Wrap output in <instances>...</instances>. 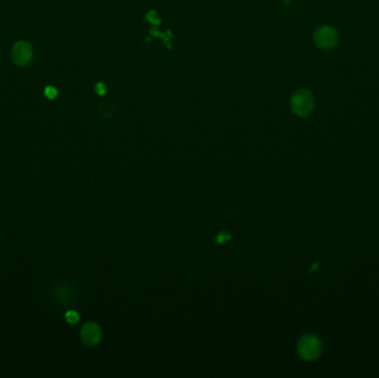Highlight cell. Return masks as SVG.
<instances>
[{
	"mask_svg": "<svg viewBox=\"0 0 379 378\" xmlns=\"http://www.w3.org/2000/svg\"><path fill=\"white\" fill-rule=\"evenodd\" d=\"M147 19L149 20V21H151L152 23H155V24L160 23V19L156 17V12L155 11H150V12H149V14L147 15Z\"/></svg>",
	"mask_w": 379,
	"mask_h": 378,
	"instance_id": "30bf717a",
	"label": "cell"
},
{
	"mask_svg": "<svg viewBox=\"0 0 379 378\" xmlns=\"http://www.w3.org/2000/svg\"><path fill=\"white\" fill-rule=\"evenodd\" d=\"M314 42L322 50H330L338 42V32L329 26L318 28L314 34Z\"/></svg>",
	"mask_w": 379,
	"mask_h": 378,
	"instance_id": "3957f363",
	"label": "cell"
},
{
	"mask_svg": "<svg viewBox=\"0 0 379 378\" xmlns=\"http://www.w3.org/2000/svg\"><path fill=\"white\" fill-rule=\"evenodd\" d=\"M34 56L32 47L29 42L27 41H18L14 44L13 50H11V57L16 64L18 66H27L30 63Z\"/></svg>",
	"mask_w": 379,
	"mask_h": 378,
	"instance_id": "277c9868",
	"label": "cell"
},
{
	"mask_svg": "<svg viewBox=\"0 0 379 378\" xmlns=\"http://www.w3.org/2000/svg\"><path fill=\"white\" fill-rule=\"evenodd\" d=\"M95 92L98 93L99 96H103L107 93V85L103 82H99L95 85Z\"/></svg>",
	"mask_w": 379,
	"mask_h": 378,
	"instance_id": "9c48e42d",
	"label": "cell"
},
{
	"mask_svg": "<svg viewBox=\"0 0 379 378\" xmlns=\"http://www.w3.org/2000/svg\"><path fill=\"white\" fill-rule=\"evenodd\" d=\"M293 112L298 117L309 116L315 107V100L307 90H300L293 96L291 101Z\"/></svg>",
	"mask_w": 379,
	"mask_h": 378,
	"instance_id": "6da1fadb",
	"label": "cell"
},
{
	"mask_svg": "<svg viewBox=\"0 0 379 378\" xmlns=\"http://www.w3.org/2000/svg\"><path fill=\"white\" fill-rule=\"evenodd\" d=\"M66 318L70 324H76L79 320V315H78V313L75 312V311H69V312H67Z\"/></svg>",
	"mask_w": 379,
	"mask_h": 378,
	"instance_id": "52a82bcc",
	"label": "cell"
},
{
	"mask_svg": "<svg viewBox=\"0 0 379 378\" xmlns=\"http://www.w3.org/2000/svg\"><path fill=\"white\" fill-rule=\"evenodd\" d=\"M229 238H231V235H229V233H227V232H221V233L216 237V242L219 244H224L228 241Z\"/></svg>",
	"mask_w": 379,
	"mask_h": 378,
	"instance_id": "ba28073f",
	"label": "cell"
},
{
	"mask_svg": "<svg viewBox=\"0 0 379 378\" xmlns=\"http://www.w3.org/2000/svg\"><path fill=\"white\" fill-rule=\"evenodd\" d=\"M81 339L87 345H95L101 339V329L95 323H87L81 328Z\"/></svg>",
	"mask_w": 379,
	"mask_h": 378,
	"instance_id": "5b68a950",
	"label": "cell"
},
{
	"mask_svg": "<svg viewBox=\"0 0 379 378\" xmlns=\"http://www.w3.org/2000/svg\"><path fill=\"white\" fill-rule=\"evenodd\" d=\"M44 95H46L48 99L52 100L58 96V90L55 87H52V85H48V87L44 89Z\"/></svg>",
	"mask_w": 379,
	"mask_h": 378,
	"instance_id": "8992f818",
	"label": "cell"
},
{
	"mask_svg": "<svg viewBox=\"0 0 379 378\" xmlns=\"http://www.w3.org/2000/svg\"><path fill=\"white\" fill-rule=\"evenodd\" d=\"M322 341L314 335H306L298 341L297 352L305 360L316 359L322 353Z\"/></svg>",
	"mask_w": 379,
	"mask_h": 378,
	"instance_id": "7a4b0ae2",
	"label": "cell"
}]
</instances>
